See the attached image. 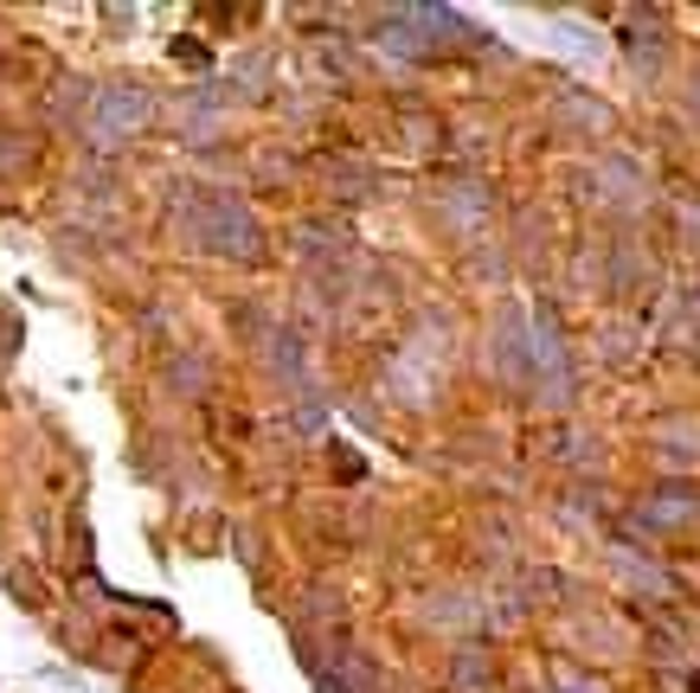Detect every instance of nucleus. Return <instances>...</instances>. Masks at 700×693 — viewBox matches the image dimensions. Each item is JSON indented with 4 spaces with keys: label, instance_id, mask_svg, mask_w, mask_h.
Listing matches in <instances>:
<instances>
[{
    "label": "nucleus",
    "instance_id": "obj_1",
    "mask_svg": "<svg viewBox=\"0 0 700 693\" xmlns=\"http://www.w3.org/2000/svg\"><path fill=\"white\" fill-rule=\"evenodd\" d=\"M180 206H187V231H193L207 251L232 257V264H258V257H264V231H258V218H251V206H245L238 193L200 187V193H187Z\"/></svg>",
    "mask_w": 700,
    "mask_h": 693
},
{
    "label": "nucleus",
    "instance_id": "obj_6",
    "mask_svg": "<svg viewBox=\"0 0 700 693\" xmlns=\"http://www.w3.org/2000/svg\"><path fill=\"white\" fill-rule=\"evenodd\" d=\"M630 52H636V59H642L649 71L662 65V33H655V20H649V26H636V33H630Z\"/></svg>",
    "mask_w": 700,
    "mask_h": 693
},
{
    "label": "nucleus",
    "instance_id": "obj_8",
    "mask_svg": "<svg viewBox=\"0 0 700 693\" xmlns=\"http://www.w3.org/2000/svg\"><path fill=\"white\" fill-rule=\"evenodd\" d=\"M553 681H560V693H604L598 681H585V675H578L572 662H560V668H553Z\"/></svg>",
    "mask_w": 700,
    "mask_h": 693
},
{
    "label": "nucleus",
    "instance_id": "obj_9",
    "mask_svg": "<svg viewBox=\"0 0 700 693\" xmlns=\"http://www.w3.org/2000/svg\"><path fill=\"white\" fill-rule=\"evenodd\" d=\"M33 161V141L20 136V141H0V167H26Z\"/></svg>",
    "mask_w": 700,
    "mask_h": 693
},
{
    "label": "nucleus",
    "instance_id": "obj_2",
    "mask_svg": "<svg viewBox=\"0 0 700 693\" xmlns=\"http://www.w3.org/2000/svg\"><path fill=\"white\" fill-rule=\"evenodd\" d=\"M148 116H154V97L141 84H97L84 136L97 141V148H123V141H136L148 129Z\"/></svg>",
    "mask_w": 700,
    "mask_h": 693
},
{
    "label": "nucleus",
    "instance_id": "obj_3",
    "mask_svg": "<svg viewBox=\"0 0 700 693\" xmlns=\"http://www.w3.org/2000/svg\"><path fill=\"white\" fill-rule=\"evenodd\" d=\"M695 514H700L695 488H655V494L636 501V520H642V527H688Z\"/></svg>",
    "mask_w": 700,
    "mask_h": 693
},
{
    "label": "nucleus",
    "instance_id": "obj_7",
    "mask_svg": "<svg viewBox=\"0 0 700 693\" xmlns=\"http://www.w3.org/2000/svg\"><path fill=\"white\" fill-rule=\"evenodd\" d=\"M655 688H662V693H700V675H695V668H662V675H655Z\"/></svg>",
    "mask_w": 700,
    "mask_h": 693
},
{
    "label": "nucleus",
    "instance_id": "obj_5",
    "mask_svg": "<svg viewBox=\"0 0 700 693\" xmlns=\"http://www.w3.org/2000/svg\"><path fill=\"white\" fill-rule=\"evenodd\" d=\"M271 366H277L283 379L302 386V341H296V335H271Z\"/></svg>",
    "mask_w": 700,
    "mask_h": 693
},
{
    "label": "nucleus",
    "instance_id": "obj_4",
    "mask_svg": "<svg viewBox=\"0 0 700 693\" xmlns=\"http://www.w3.org/2000/svg\"><path fill=\"white\" fill-rule=\"evenodd\" d=\"M483 681H489V648H483V642H463V648H457V688L476 693Z\"/></svg>",
    "mask_w": 700,
    "mask_h": 693
}]
</instances>
